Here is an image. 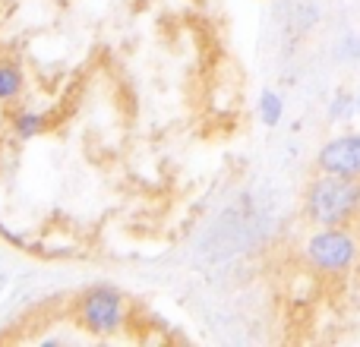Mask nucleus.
Listing matches in <instances>:
<instances>
[{
	"label": "nucleus",
	"mask_w": 360,
	"mask_h": 347,
	"mask_svg": "<svg viewBox=\"0 0 360 347\" xmlns=\"http://www.w3.org/2000/svg\"><path fill=\"white\" fill-rule=\"evenodd\" d=\"M304 218L313 228H338L360 218V180L316 174L304 190Z\"/></svg>",
	"instance_id": "1"
},
{
	"label": "nucleus",
	"mask_w": 360,
	"mask_h": 347,
	"mask_svg": "<svg viewBox=\"0 0 360 347\" xmlns=\"http://www.w3.org/2000/svg\"><path fill=\"white\" fill-rule=\"evenodd\" d=\"M360 259V240L354 237L351 224L338 228H313V234L304 240V262L316 275L338 278L348 275Z\"/></svg>",
	"instance_id": "2"
},
{
	"label": "nucleus",
	"mask_w": 360,
	"mask_h": 347,
	"mask_svg": "<svg viewBox=\"0 0 360 347\" xmlns=\"http://www.w3.org/2000/svg\"><path fill=\"white\" fill-rule=\"evenodd\" d=\"M73 316H76V322H79V329H86L89 335L114 338L130 322V306H127V297L117 287L98 284L76 300Z\"/></svg>",
	"instance_id": "3"
},
{
	"label": "nucleus",
	"mask_w": 360,
	"mask_h": 347,
	"mask_svg": "<svg viewBox=\"0 0 360 347\" xmlns=\"http://www.w3.org/2000/svg\"><path fill=\"white\" fill-rule=\"evenodd\" d=\"M316 171L360 180V133H338L326 139L316 155Z\"/></svg>",
	"instance_id": "4"
},
{
	"label": "nucleus",
	"mask_w": 360,
	"mask_h": 347,
	"mask_svg": "<svg viewBox=\"0 0 360 347\" xmlns=\"http://www.w3.org/2000/svg\"><path fill=\"white\" fill-rule=\"evenodd\" d=\"M357 117V95L348 92V89H338L332 95L329 107H326V120L329 124H351Z\"/></svg>",
	"instance_id": "5"
},
{
	"label": "nucleus",
	"mask_w": 360,
	"mask_h": 347,
	"mask_svg": "<svg viewBox=\"0 0 360 347\" xmlns=\"http://www.w3.org/2000/svg\"><path fill=\"white\" fill-rule=\"evenodd\" d=\"M25 89L22 70L13 60H0V101H16Z\"/></svg>",
	"instance_id": "6"
},
{
	"label": "nucleus",
	"mask_w": 360,
	"mask_h": 347,
	"mask_svg": "<svg viewBox=\"0 0 360 347\" xmlns=\"http://www.w3.org/2000/svg\"><path fill=\"white\" fill-rule=\"evenodd\" d=\"M44 126H48V117H44L41 111H16V117H13V133H16L19 139L41 136Z\"/></svg>",
	"instance_id": "7"
},
{
	"label": "nucleus",
	"mask_w": 360,
	"mask_h": 347,
	"mask_svg": "<svg viewBox=\"0 0 360 347\" xmlns=\"http://www.w3.org/2000/svg\"><path fill=\"white\" fill-rule=\"evenodd\" d=\"M281 117H285V101H281L278 92L266 89V92L259 95V120L266 126H278Z\"/></svg>",
	"instance_id": "8"
},
{
	"label": "nucleus",
	"mask_w": 360,
	"mask_h": 347,
	"mask_svg": "<svg viewBox=\"0 0 360 347\" xmlns=\"http://www.w3.org/2000/svg\"><path fill=\"white\" fill-rule=\"evenodd\" d=\"M338 57H345V60H360V38H345V41L338 44Z\"/></svg>",
	"instance_id": "9"
},
{
	"label": "nucleus",
	"mask_w": 360,
	"mask_h": 347,
	"mask_svg": "<svg viewBox=\"0 0 360 347\" xmlns=\"http://www.w3.org/2000/svg\"><path fill=\"white\" fill-rule=\"evenodd\" d=\"M357 117H360V92H357Z\"/></svg>",
	"instance_id": "10"
}]
</instances>
